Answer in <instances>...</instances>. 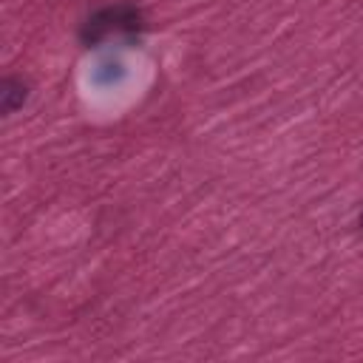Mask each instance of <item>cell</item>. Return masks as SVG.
<instances>
[{
    "label": "cell",
    "mask_w": 363,
    "mask_h": 363,
    "mask_svg": "<svg viewBox=\"0 0 363 363\" xmlns=\"http://www.w3.org/2000/svg\"><path fill=\"white\" fill-rule=\"evenodd\" d=\"M145 28V17L136 6H108L91 14L79 31L85 45L111 43V40H133Z\"/></svg>",
    "instance_id": "obj_1"
},
{
    "label": "cell",
    "mask_w": 363,
    "mask_h": 363,
    "mask_svg": "<svg viewBox=\"0 0 363 363\" xmlns=\"http://www.w3.org/2000/svg\"><path fill=\"white\" fill-rule=\"evenodd\" d=\"M122 77H125V65H122L119 60H105V62H99V65L94 68V74H91V79H94L96 85H102V88L119 82Z\"/></svg>",
    "instance_id": "obj_3"
},
{
    "label": "cell",
    "mask_w": 363,
    "mask_h": 363,
    "mask_svg": "<svg viewBox=\"0 0 363 363\" xmlns=\"http://www.w3.org/2000/svg\"><path fill=\"white\" fill-rule=\"evenodd\" d=\"M360 230H363V213H360Z\"/></svg>",
    "instance_id": "obj_4"
},
{
    "label": "cell",
    "mask_w": 363,
    "mask_h": 363,
    "mask_svg": "<svg viewBox=\"0 0 363 363\" xmlns=\"http://www.w3.org/2000/svg\"><path fill=\"white\" fill-rule=\"evenodd\" d=\"M26 96H28V88H26L23 79L9 77V79L0 82V111H3V113L17 111V108L26 102Z\"/></svg>",
    "instance_id": "obj_2"
}]
</instances>
